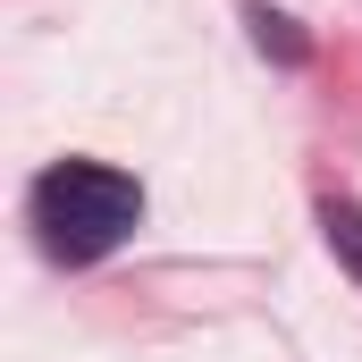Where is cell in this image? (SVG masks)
Instances as JSON below:
<instances>
[{
	"label": "cell",
	"mask_w": 362,
	"mask_h": 362,
	"mask_svg": "<svg viewBox=\"0 0 362 362\" xmlns=\"http://www.w3.org/2000/svg\"><path fill=\"white\" fill-rule=\"evenodd\" d=\"M25 211H34L42 253L85 270V262H110L144 228V185L127 169H110V160H51L34 177V194H25Z\"/></svg>",
	"instance_id": "cell-1"
},
{
	"label": "cell",
	"mask_w": 362,
	"mask_h": 362,
	"mask_svg": "<svg viewBox=\"0 0 362 362\" xmlns=\"http://www.w3.org/2000/svg\"><path fill=\"white\" fill-rule=\"evenodd\" d=\"M245 25H253V42L270 51L278 68H312V34H303V25H295L286 8H270V0H253V8H245Z\"/></svg>",
	"instance_id": "cell-2"
},
{
	"label": "cell",
	"mask_w": 362,
	"mask_h": 362,
	"mask_svg": "<svg viewBox=\"0 0 362 362\" xmlns=\"http://www.w3.org/2000/svg\"><path fill=\"white\" fill-rule=\"evenodd\" d=\"M320 236H329V253L354 270V286H362V202L354 194H320Z\"/></svg>",
	"instance_id": "cell-3"
}]
</instances>
